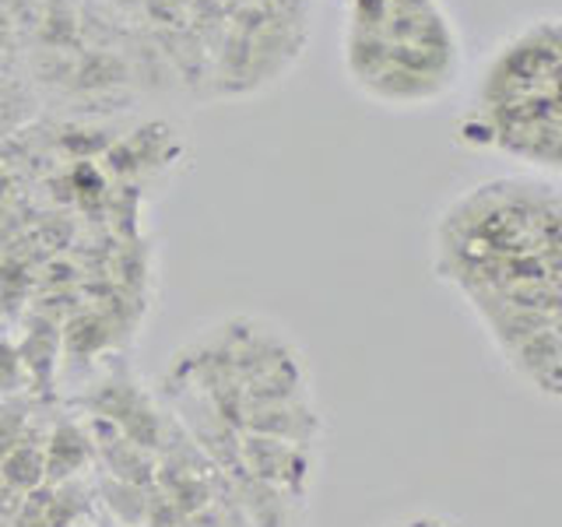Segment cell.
Instances as JSON below:
<instances>
[{"label": "cell", "mask_w": 562, "mask_h": 527, "mask_svg": "<svg viewBox=\"0 0 562 527\" xmlns=\"http://www.w3.org/2000/svg\"><path fill=\"white\" fill-rule=\"evenodd\" d=\"M155 57L172 99L243 102L303 60L316 0H110Z\"/></svg>", "instance_id": "6da1fadb"}, {"label": "cell", "mask_w": 562, "mask_h": 527, "mask_svg": "<svg viewBox=\"0 0 562 527\" xmlns=\"http://www.w3.org/2000/svg\"><path fill=\"white\" fill-rule=\"evenodd\" d=\"M559 187L552 176H496L447 201L432 228L436 271L471 306L559 316Z\"/></svg>", "instance_id": "7a4b0ae2"}, {"label": "cell", "mask_w": 562, "mask_h": 527, "mask_svg": "<svg viewBox=\"0 0 562 527\" xmlns=\"http://www.w3.org/2000/svg\"><path fill=\"white\" fill-rule=\"evenodd\" d=\"M453 120L457 145L499 155L535 176L562 162V18H520L464 75Z\"/></svg>", "instance_id": "3957f363"}, {"label": "cell", "mask_w": 562, "mask_h": 527, "mask_svg": "<svg viewBox=\"0 0 562 527\" xmlns=\"http://www.w3.org/2000/svg\"><path fill=\"white\" fill-rule=\"evenodd\" d=\"M341 78L386 113L447 102L468 75V43L447 0H345Z\"/></svg>", "instance_id": "277c9868"}, {"label": "cell", "mask_w": 562, "mask_h": 527, "mask_svg": "<svg viewBox=\"0 0 562 527\" xmlns=\"http://www.w3.org/2000/svg\"><path fill=\"white\" fill-rule=\"evenodd\" d=\"M43 120L40 96L29 75L25 0H0V141Z\"/></svg>", "instance_id": "5b68a950"}, {"label": "cell", "mask_w": 562, "mask_h": 527, "mask_svg": "<svg viewBox=\"0 0 562 527\" xmlns=\"http://www.w3.org/2000/svg\"><path fill=\"white\" fill-rule=\"evenodd\" d=\"M85 408L92 412L88 418H102L127 436L140 450L158 453L169 439V422L158 412V404L148 397V391L134 380L131 369H116L105 380L95 383V391L85 397Z\"/></svg>", "instance_id": "8992f818"}, {"label": "cell", "mask_w": 562, "mask_h": 527, "mask_svg": "<svg viewBox=\"0 0 562 527\" xmlns=\"http://www.w3.org/2000/svg\"><path fill=\"white\" fill-rule=\"evenodd\" d=\"M239 471L278 492H285L295 503H306L316 479V453L313 447H295V444H281V439L243 433Z\"/></svg>", "instance_id": "52a82bcc"}, {"label": "cell", "mask_w": 562, "mask_h": 527, "mask_svg": "<svg viewBox=\"0 0 562 527\" xmlns=\"http://www.w3.org/2000/svg\"><path fill=\"white\" fill-rule=\"evenodd\" d=\"M243 433L281 439V444H295V447H316L324 436V418L313 408V397L246 404Z\"/></svg>", "instance_id": "ba28073f"}, {"label": "cell", "mask_w": 562, "mask_h": 527, "mask_svg": "<svg viewBox=\"0 0 562 527\" xmlns=\"http://www.w3.org/2000/svg\"><path fill=\"white\" fill-rule=\"evenodd\" d=\"M509 369L531 386L535 394L555 401L562 386V351H559V327H544L531 338H524L509 351H503Z\"/></svg>", "instance_id": "9c48e42d"}, {"label": "cell", "mask_w": 562, "mask_h": 527, "mask_svg": "<svg viewBox=\"0 0 562 527\" xmlns=\"http://www.w3.org/2000/svg\"><path fill=\"white\" fill-rule=\"evenodd\" d=\"M43 461H46L49 485L85 479L88 464H95V447H92V436L85 429V422L70 415L53 422V429L43 439Z\"/></svg>", "instance_id": "30bf717a"}, {"label": "cell", "mask_w": 562, "mask_h": 527, "mask_svg": "<svg viewBox=\"0 0 562 527\" xmlns=\"http://www.w3.org/2000/svg\"><path fill=\"white\" fill-rule=\"evenodd\" d=\"M18 351H22L29 386H35V391H49L53 369H57V351H60L57 324L43 321V316H32L25 324V338L18 345Z\"/></svg>", "instance_id": "8fae6325"}, {"label": "cell", "mask_w": 562, "mask_h": 527, "mask_svg": "<svg viewBox=\"0 0 562 527\" xmlns=\"http://www.w3.org/2000/svg\"><path fill=\"white\" fill-rule=\"evenodd\" d=\"M148 492H151V485L120 482V479H110V474H102V479L95 482V500L102 503L105 517L123 524V527H145Z\"/></svg>", "instance_id": "7c38bea8"}, {"label": "cell", "mask_w": 562, "mask_h": 527, "mask_svg": "<svg viewBox=\"0 0 562 527\" xmlns=\"http://www.w3.org/2000/svg\"><path fill=\"white\" fill-rule=\"evenodd\" d=\"M0 485L18 492V496H29V492L46 485L43 444H29V439H22V444L0 457Z\"/></svg>", "instance_id": "4fadbf2b"}, {"label": "cell", "mask_w": 562, "mask_h": 527, "mask_svg": "<svg viewBox=\"0 0 562 527\" xmlns=\"http://www.w3.org/2000/svg\"><path fill=\"white\" fill-rule=\"evenodd\" d=\"M29 386L25 377V362H22V351H18V341L0 334V397H14L22 394Z\"/></svg>", "instance_id": "5bb4252c"}, {"label": "cell", "mask_w": 562, "mask_h": 527, "mask_svg": "<svg viewBox=\"0 0 562 527\" xmlns=\"http://www.w3.org/2000/svg\"><path fill=\"white\" fill-rule=\"evenodd\" d=\"M92 527H123V524H116V520H95Z\"/></svg>", "instance_id": "9a60e30c"}, {"label": "cell", "mask_w": 562, "mask_h": 527, "mask_svg": "<svg viewBox=\"0 0 562 527\" xmlns=\"http://www.w3.org/2000/svg\"><path fill=\"white\" fill-rule=\"evenodd\" d=\"M394 527H408V524H394Z\"/></svg>", "instance_id": "2e32d148"}]
</instances>
